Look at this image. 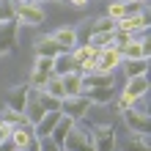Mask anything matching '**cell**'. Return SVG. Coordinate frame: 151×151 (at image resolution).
Returning <instances> with one entry per match:
<instances>
[{
  "instance_id": "cell-25",
  "label": "cell",
  "mask_w": 151,
  "mask_h": 151,
  "mask_svg": "<svg viewBox=\"0 0 151 151\" xmlns=\"http://www.w3.org/2000/svg\"><path fill=\"white\" fill-rule=\"evenodd\" d=\"M110 30H115V19H110L107 14L88 25V36H91V33H110Z\"/></svg>"
},
{
  "instance_id": "cell-31",
  "label": "cell",
  "mask_w": 151,
  "mask_h": 151,
  "mask_svg": "<svg viewBox=\"0 0 151 151\" xmlns=\"http://www.w3.org/2000/svg\"><path fill=\"white\" fill-rule=\"evenodd\" d=\"M140 11H146V3H140V0L124 3V17H132V14H140Z\"/></svg>"
},
{
  "instance_id": "cell-19",
  "label": "cell",
  "mask_w": 151,
  "mask_h": 151,
  "mask_svg": "<svg viewBox=\"0 0 151 151\" xmlns=\"http://www.w3.org/2000/svg\"><path fill=\"white\" fill-rule=\"evenodd\" d=\"M69 55L74 58V63H77V69H80L83 63H88V60H96V58H99V47H91V44H77V47L69 50Z\"/></svg>"
},
{
  "instance_id": "cell-32",
  "label": "cell",
  "mask_w": 151,
  "mask_h": 151,
  "mask_svg": "<svg viewBox=\"0 0 151 151\" xmlns=\"http://www.w3.org/2000/svg\"><path fill=\"white\" fill-rule=\"evenodd\" d=\"M107 17H110V19H121V17H124V3H115V0H113V3L107 6Z\"/></svg>"
},
{
  "instance_id": "cell-2",
  "label": "cell",
  "mask_w": 151,
  "mask_h": 151,
  "mask_svg": "<svg viewBox=\"0 0 151 151\" xmlns=\"http://www.w3.org/2000/svg\"><path fill=\"white\" fill-rule=\"evenodd\" d=\"M88 110H91V99L85 93H77V96H63L60 99V113L69 115L72 121H83Z\"/></svg>"
},
{
  "instance_id": "cell-7",
  "label": "cell",
  "mask_w": 151,
  "mask_h": 151,
  "mask_svg": "<svg viewBox=\"0 0 151 151\" xmlns=\"http://www.w3.org/2000/svg\"><path fill=\"white\" fill-rule=\"evenodd\" d=\"M50 77H52V58H36L28 85H30V88H44Z\"/></svg>"
},
{
  "instance_id": "cell-4",
  "label": "cell",
  "mask_w": 151,
  "mask_h": 151,
  "mask_svg": "<svg viewBox=\"0 0 151 151\" xmlns=\"http://www.w3.org/2000/svg\"><path fill=\"white\" fill-rule=\"evenodd\" d=\"M63 151H93V143H91V129H80L74 124V129L66 135L63 140Z\"/></svg>"
},
{
  "instance_id": "cell-5",
  "label": "cell",
  "mask_w": 151,
  "mask_h": 151,
  "mask_svg": "<svg viewBox=\"0 0 151 151\" xmlns=\"http://www.w3.org/2000/svg\"><path fill=\"white\" fill-rule=\"evenodd\" d=\"M121 115H124V121H127V127H129V132H148V127H151V118H148V110L146 107H127V110H121Z\"/></svg>"
},
{
  "instance_id": "cell-18",
  "label": "cell",
  "mask_w": 151,
  "mask_h": 151,
  "mask_svg": "<svg viewBox=\"0 0 151 151\" xmlns=\"http://www.w3.org/2000/svg\"><path fill=\"white\" fill-rule=\"evenodd\" d=\"M60 52H63V50H60V44L52 36H39L36 39V55L39 58H58Z\"/></svg>"
},
{
  "instance_id": "cell-11",
  "label": "cell",
  "mask_w": 151,
  "mask_h": 151,
  "mask_svg": "<svg viewBox=\"0 0 151 151\" xmlns=\"http://www.w3.org/2000/svg\"><path fill=\"white\" fill-rule=\"evenodd\" d=\"M121 58L129 60V58H148L151 55V47H148V39H132L127 44H121Z\"/></svg>"
},
{
  "instance_id": "cell-22",
  "label": "cell",
  "mask_w": 151,
  "mask_h": 151,
  "mask_svg": "<svg viewBox=\"0 0 151 151\" xmlns=\"http://www.w3.org/2000/svg\"><path fill=\"white\" fill-rule=\"evenodd\" d=\"M60 83H63L66 96H77V93H83V74H80V69H77V72L63 74V77H60Z\"/></svg>"
},
{
  "instance_id": "cell-9",
  "label": "cell",
  "mask_w": 151,
  "mask_h": 151,
  "mask_svg": "<svg viewBox=\"0 0 151 151\" xmlns=\"http://www.w3.org/2000/svg\"><path fill=\"white\" fill-rule=\"evenodd\" d=\"M121 50L118 47H102L99 58H96V72H115L121 66Z\"/></svg>"
},
{
  "instance_id": "cell-8",
  "label": "cell",
  "mask_w": 151,
  "mask_h": 151,
  "mask_svg": "<svg viewBox=\"0 0 151 151\" xmlns=\"http://www.w3.org/2000/svg\"><path fill=\"white\" fill-rule=\"evenodd\" d=\"M17 30H19V22L17 19L0 22V55L14 52V47H17Z\"/></svg>"
},
{
  "instance_id": "cell-14",
  "label": "cell",
  "mask_w": 151,
  "mask_h": 151,
  "mask_svg": "<svg viewBox=\"0 0 151 151\" xmlns=\"http://www.w3.org/2000/svg\"><path fill=\"white\" fill-rule=\"evenodd\" d=\"M115 85V72H88L83 74V91L88 88H107Z\"/></svg>"
},
{
  "instance_id": "cell-30",
  "label": "cell",
  "mask_w": 151,
  "mask_h": 151,
  "mask_svg": "<svg viewBox=\"0 0 151 151\" xmlns=\"http://www.w3.org/2000/svg\"><path fill=\"white\" fill-rule=\"evenodd\" d=\"M14 19V3L11 0H0V22Z\"/></svg>"
},
{
  "instance_id": "cell-3",
  "label": "cell",
  "mask_w": 151,
  "mask_h": 151,
  "mask_svg": "<svg viewBox=\"0 0 151 151\" xmlns=\"http://www.w3.org/2000/svg\"><path fill=\"white\" fill-rule=\"evenodd\" d=\"M91 143H93V151H113L118 146V137H115V127L110 124H99V127L91 129Z\"/></svg>"
},
{
  "instance_id": "cell-28",
  "label": "cell",
  "mask_w": 151,
  "mask_h": 151,
  "mask_svg": "<svg viewBox=\"0 0 151 151\" xmlns=\"http://www.w3.org/2000/svg\"><path fill=\"white\" fill-rule=\"evenodd\" d=\"M39 99H41V107L44 110H60V99H55V96H50L47 91H39Z\"/></svg>"
},
{
  "instance_id": "cell-34",
  "label": "cell",
  "mask_w": 151,
  "mask_h": 151,
  "mask_svg": "<svg viewBox=\"0 0 151 151\" xmlns=\"http://www.w3.org/2000/svg\"><path fill=\"white\" fill-rule=\"evenodd\" d=\"M69 3H72V6H85L88 0H69Z\"/></svg>"
},
{
  "instance_id": "cell-29",
  "label": "cell",
  "mask_w": 151,
  "mask_h": 151,
  "mask_svg": "<svg viewBox=\"0 0 151 151\" xmlns=\"http://www.w3.org/2000/svg\"><path fill=\"white\" fill-rule=\"evenodd\" d=\"M36 143H39V151H63V146L55 143L50 135H47V137H36Z\"/></svg>"
},
{
  "instance_id": "cell-13",
  "label": "cell",
  "mask_w": 151,
  "mask_h": 151,
  "mask_svg": "<svg viewBox=\"0 0 151 151\" xmlns=\"http://www.w3.org/2000/svg\"><path fill=\"white\" fill-rule=\"evenodd\" d=\"M14 143V148H25L28 151L33 143H36V135H33V127L30 124H25V127H11V137H8Z\"/></svg>"
},
{
  "instance_id": "cell-38",
  "label": "cell",
  "mask_w": 151,
  "mask_h": 151,
  "mask_svg": "<svg viewBox=\"0 0 151 151\" xmlns=\"http://www.w3.org/2000/svg\"><path fill=\"white\" fill-rule=\"evenodd\" d=\"M140 3H146V0H140Z\"/></svg>"
},
{
  "instance_id": "cell-36",
  "label": "cell",
  "mask_w": 151,
  "mask_h": 151,
  "mask_svg": "<svg viewBox=\"0 0 151 151\" xmlns=\"http://www.w3.org/2000/svg\"><path fill=\"white\" fill-rule=\"evenodd\" d=\"M11 3H25V0H11Z\"/></svg>"
},
{
  "instance_id": "cell-35",
  "label": "cell",
  "mask_w": 151,
  "mask_h": 151,
  "mask_svg": "<svg viewBox=\"0 0 151 151\" xmlns=\"http://www.w3.org/2000/svg\"><path fill=\"white\" fill-rule=\"evenodd\" d=\"M115 3H129V0H115Z\"/></svg>"
},
{
  "instance_id": "cell-33",
  "label": "cell",
  "mask_w": 151,
  "mask_h": 151,
  "mask_svg": "<svg viewBox=\"0 0 151 151\" xmlns=\"http://www.w3.org/2000/svg\"><path fill=\"white\" fill-rule=\"evenodd\" d=\"M8 137H11V127H8L6 121H0V146L8 143Z\"/></svg>"
},
{
  "instance_id": "cell-27",
  "label": "cell",
  "mask_w": 151,
  "mask_h": 151,
  "mask_svg": "<svg viewBox=\"0 0 151 151\" xmlns=\"http://www.w3.org/2000/svg\"><path fill=\"white\" fill-rule=\"evenodd\" d=\"M41 91H47L50 96H55V99H63V96H66V91H63V83H60V77H55V74H52V77L47 80V85H44Z\"/></svg>"
},
{
  "instance_id": "cell-23",
  "label": "cell",
  "mask_w": 151,
  "mask_h": 151,
  "mask_svg": "<svg viewBox=\"0 0 151 151\" xmlns=\"http://www.w3.org/2000/svg\"><path fill=\"white\" fill-rule=\"evenodd\" d=\"M74 124L77 121H72V118H69V115H63V113H60V121L55 124V129H52V140H55V143H60V146H63V140H66V135H69V132H72L74 129Z\"/></svg>"
},
{
  "instance_id": "cell-37",
  "label": "cell",
  "mask_w": 151,
  "mask_h": 151,
  "mask_svg": "<svg viewBox=\"0 0 151 151\" xmlns=\"http://www.w3.org/2000/svg\"><path fill=\"white\" fill-rule=\"evenodd\" d=\"M14 151H25V148H14Z\"/></svg>"
},
{
  "instance_id": "cell-1",
  "label": "cell",
  "mask_w": 151,
  "mask_h": 151,
  "mask_svg": "<svg viewBox=\"0 0 151 151\" xmlns=\"http://www.w3.org/2000/svg\"><path fill=\"white\" fill-rule=\"evenodd\" d=\"M14 19L19 25H41L47 19V11H44V6L36 3V0H25V3H14Z\"/></svg>"
},
{
  "instance_id": "cell-26",
  "label": "cell",
  "mask_w": 151,
  "mask_h": 151,
  "mask_svg": "<svg viewBox=\"0 0 151 151\" xmlns=\"http://www.w3.org/2000/svg\"><path fill=\"white\" fill-rule=\"evenodd\" d=\"M0 121H6L8 127H25V124H28V118H25V113H17V110H11V107H6V110H3V115H0Z\"/></svg>"
},
{
  "instance_id": "cell-10",
  "label": "cell",
  "mask_w": 151,
  "mask_h": 151,
  "mask_svg": "<svg viewBox=\"0 0 151 151\" xmlns=\"http://www.w3.org/2000/svg\"><path fill=\"white\" fill-rule=\"evenodd\" d=\"M127 96H132L135 102L146 99L148 96V74H140V77H127V85L121 88Z\"/></svg>"
},
{
  "instance_id": "cell-16",
  "label": "cell",
  "mask_w": 151,
  "mask_h": 151,
  "mask_svg": "<svg viewBox=\"0 0 151 151\" xmlns=\"http://www.w3.org/2000/svg\"><path fill=\"white\" fill-rule=\"evenodd\" d=\"M121 151H151L148 132H132L129 137H124L121 140Z\"/></svg>"
},
{
  "instance_id": "cell-6",
  "label": "cell",
  "mask_w": 151,
  "mask_h": 151,
  "mask_svg": "<svg viewBox=\"0 0 151 151\" xmlns=\"http://www.w3.org/2000/svg\"><path fill=\"white\" fill-rule=\"evenodd\" d=\"M39 91H41V88H30V85H28V96H25V110H22V113H25V118H28L30 127H36V124L41 121V115L47 113V110L41 107Z\"/></svg>"
},
{
  "instance_id": "cell-21",
  "label": "cell",
  "mask_w": 151,
  "mask_h": 151,
  "mask_svg": "<svg viewBox=\"0 0 151 151\" xmlns=\"http://www.w3.org/2000/svg\"><path fill=\"white\" fill-rule=\"evenodd\" d=\"M121 69L127 77H140V74H148V58H129V60H121Z\"/></svg>"
},
{
  "instance_id": "cell-24",
  "label": "cell",
  "mask_w": 151,
  "mask_h": 151,
  "mask_svg": "<svg viewBox=\"0 0 151 151\" xmlns=\"http://www.w3.org/2000/svg\"><path fill=\"white\" fill-rule=\"evenodd\" d=\"M25 96H28V85H17L11 93H8V99H6V107H11L17 113H22L25 110Z\"/></svg>"
},
{
  "instance_id": "cell-20",
  "label": "cell",
  "mask_w": 151,
  "mask_h": 151,
  "mask_svg": "<svg viewBox=\"0 0 151 151\" xmlns=\"http://www.w3.org/2000/svg\"><path fill=\"white\" fill-rule=\"evenodd\" d=\"M69 72H77V63H74V58L69 52H60L58 58H52V74L55 77H63Z\"/></svg>"
},
{
  "instance_id": "cell-15",
  "label": "cell",
  "mask_w": 151,
  "mask_h": 151,
  "mask_svg": "<svg viewBox=\"0 0 151 151\" xmlns=\"http://www.w3.org/2000/svg\"><path fill=\"white\" fill-rule=\"evenodd\" d=\"M60 121V110H50V113H44L41 115V121L33 127V135L36 137H47L52 135V129H55V124Z\"/></svg>"
},
{
  "instance_id": "cell-17",
  "label": "cell",
  "mask_w": 151,
  "mask_h": 151,
  "mask_svg": "<svg viewBox=\"0 0 151 151\" xmlns=\"http://www.w3.org/2000/svg\"><path fill=\"white\" fill-rule=\"evenodd\" d=\"M52 39L60 44V50H63V52H69L72 47H77V44H80L77 28H69V25H66V28H58L55 33H52Z\"/></svg>"
},
{
  "instance_id": "cell-12",
  "label": "cell",
  "mask_w": 151,
  "mask_h": 151,
  "mask_svg": "<svg viewBox=\"0 0 151 151\" xmlns=\"http://www.w3.org/2000/svg\"><path fill=\"white\" fill-rule=\"evenodd\" d=\"M88 99H91L93 107H104V104H113L115 102V85H107V88H88V91H83Z\"/></svg>"
}]
</instances>
